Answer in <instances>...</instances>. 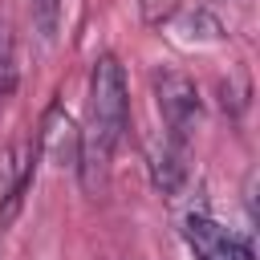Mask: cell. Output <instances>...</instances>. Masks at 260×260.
Instances as JSON below:
<instances>
[{"mask_svg": "<svg viewBox=\"0 0 260 260\" xmlns=\"http://www.w3.org/2000/svg\"><path fill=\"white\" fill-rule=\"evenodd\" d=\"M37 146H24V154H20V162H16V175H12V183H8V191H4V203H0V232L4 228H12V219L20 215V203H24V191L32 187V175H37Z\"/></svg>", "mask_w": 260, "mask_h": 260, "instance_id": "8992f818", "label": "cell"}, {"mask_svg": "<svg viewBox=\"0 0 260 260\" xmlns=\"http://www.w3.org/2000/svg\"><path fill=\"white\" fill-rule=\"evenodd\" d=\"M16 89V37L8 28V20L0 16V102Z\"/></svg>", "mask_w": 260, "mask_h": 260, "instance_id": "52a82bcc", "label": "cell"}, {"mask_svg": "<svg viewBox=\"0 0 260 260\" xmlns=\"http://www.w3.org/2000/svg\"><path fill=\"white\" fill-rule=\"evenodd\" d=\"M183 240L199 260H256L240 236H232L228 228H219L211 215H199V211L183 219Z\"/></svg>", "mask_w": 260, "mask_h": 260, "instance_id": "3957f363", "label": "cell"}, {"mask_svg": "<svg viewBox=\"0 0 260 260\" xmlns=\"http://www.w3.org/2000/svg\"><path fill=\"white\" fill-rule=\"evenodd\" d=\"M150 85H154V102H158V114H162V122H167V134L179 138V142H187L191 130L199 126V114H203L195 81H191L187 73L162 65V69H154Z\"/></svg>", "mask_w": 260, "mask_h": 260, "instance_id": "7a4b0ae2", "label": "cell"}, {"mask_svg": "<svg viewBox=\"0 0 260 260\" xmlns=\"http://www.w3.org/2000/svg\"><path fill=\"white\" fill-rule=\"evenodd\" d=\"M150 179L162 195H179V187L187 183V162H183V142L179 138H162L150 150Z\"/></svg>", "mask_w": 260, "mask_h": 260, "instance_id": "5b68a950", "label": "cell"}, {"mask_svg": "<svg viewBox=\"0 0 260 260\" xmlns=\"http://www.w3.org/2000/svg\"><path fill=\"white\" fill-rule=\"evenodd\" d=\"M130 118V98H126V73L114 53H102L89 69V122L81 130V150H77V171L89 191L102 187L114 146L126 130Z\"/></svg>", "mask_w": 260, "mask_h": 260, "instance_id": "6da1fadb", "label": "cell"}, {"mask_svg": "<svg viewBox=\"0 0 260 260\" xmlns=\"http://www.w3.org/2000/svg\"><path fill=\"white\" fill-rule=\"evenodd\" d=\"M37 150L49 154L53 162L61 167H77V150H81V130L73 126V118L65 114L61 102H53L41 118V138H37Z\"/></svg>", "mask_w": 260, "mask_h": 260, "instance_id": "277c9868", "label": "cell"}, {"mask_svg": "<svg viewBox=\"0 0 260 260\" xmlns=\"http://www.w3.org/2000/svg\"><path fill=\"white\" fill-rule=\"evenodd\" d=\"M41 12H45V32L53 28V12H57V0H41Z\"/></svg>", "mask_w": 260, "mask_h": 260, "instance_id": "ba28073f", "label": "cell"}]
</instances>
